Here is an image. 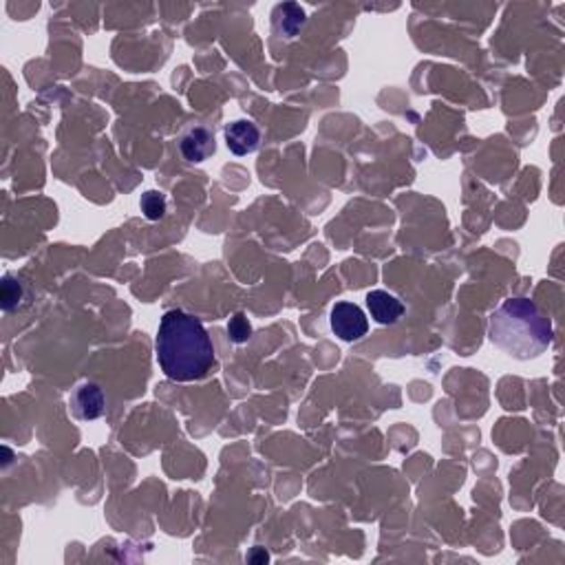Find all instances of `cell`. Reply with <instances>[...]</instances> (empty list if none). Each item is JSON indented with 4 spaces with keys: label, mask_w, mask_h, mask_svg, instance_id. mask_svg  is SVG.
I'll return each instance as SVG.
<instances>
[{
    "label": "cell",
    "mask_w": 565,
    "mask_h": 565,
    "mask_svg": "<svg viewBox=\"0 0 565 565\" xmlns=\"http://www.w3.org/2000/svg\"><path fill=\"white\" fill-rule=\"evenodd\" d=\"M155 350L164 374L177 383L206 378L216 365L215 345L201 320L181 309H171L159 320Z\"/></svg>",
    "instance_id": "obj_1"
},
{
    "label": "cell",
    "mask_w": 565,
    "mask_h": 565,
    "mask_svg": "<svg viewBox=\"0 0 565 565\" xmlns=\"http://www.w3.org/2000/svg\"><path fill=\"white\" fill-rule=\"evenodd\" d=\"M491 341L515 360H530L552 345V323L530 299H508L491 314Z\"/></svg>",
    "instance_id": "obj_2"
},
{
    "label": "cell",
    "mask_w": 565,
    "mask_h": 565,
    "mask_svg": "<svg viewBox=\"0 0 565 565\" xmlns=\"http://www.w3.org/2000/svg\"><path fill=\"white\" fill-rule=\"evenodd\" d=\"M332 329L338 338L353 342L358 338L367 336L369 332V320L365 312L353 303H336L332 309Z\"/></svg>",
    "instance_id": "obj_3"
},
{
    "label": "cell",
    "mask_w": 565,
    "mask_h": 565,
    "mask_svg": "<svg viewBox=\"0 0 565 565\" xmlns=\"http://www.w3.org/2000/svg\"><path fill=\"white\" fill-rule=\"evenodd\" d=\"M69 407H71V413H73L78 420H84V422L97 420V417L105 416V409H106L105 393H102V389L97 387V384L82 383L80 387H75L73 393H71Z\"/></svg>",
    "instance_id": "obj_4"
},
{
    "label": "cell",
    "mask_w": 565,
    "mask_h": 565,
    "mask_svg": "<svg viewBox=\"0 0 565 565\" xmlns=\"http://www.w3.org/2000/svg\"><path fill=\"white\" fill-rule=\"evenodd\" d=\"M258 141H261V131L249 120H237L225 129V144L239 157L254 153L258 148Z\"/></svg>",
    "instance_id": "obj_5"
},
{
    "label": "cell",
    "mask_w": 565,
    "mask_h": 565,
    "mask_svg": "<svg viewBox=\"0 0 565 565\" xmlns=\"http://www.w3.org/2000/svg\"><path fill=\"white\" fill-rule=\"evenodd\" d=\"M179 148H181V155L186 162H206V159H208L210 155H215L216 150L215 135H212L208 129H204V126H195V129H190L183 135Z\"/></svg>",
    "instance_id": "obj_6"
},
{
    "label": "cell",
    "mask_w": 565,
    "mask_h": 565,
    "mask_svg": "<svg viewBox=\"0 0 565 565\" xmlns=\"http://www.w3.org/2000/svg\"><path fill=\"white\" fill-rule=\"evenodd\" d=\"M367 308L371 318L380 325H393L402 318L404 305L393 294L384 290H374L367 294Z\"/></svg>",
    "instance_id": "obj_7"
},
{
    "label": "cell",
    "mask_w": 565,
    "mask_h": 565,
    "mask_svg": "<svg viewBox=\"0 0 565 565\" xmlns=\"http://www.w3.org/2000/svg\"><path fill=\"white\" fill-rule=\"evenodd\" d=\"M276 13H282V18L274 16L276 31H281V34H285L287 38H294L300 30H303L305 12L296 3L279 4V7H276Z\"/></svg>",
    "instance_id": "obj_8"
},
{
    "label": "cell",
    "mask_w": 565,
    "mask_h": 565,
    "mask_svg": "<svg viewBox=\"0 0 565 565\" xmlns=\"http://www.w3.org/2000/svg\"><path fill=\"white\" fill-rule=\"evenodd\" d=\"M27 299L25 282L18 276L4 274L3 282H0V305H3L4 312H13V309L21 308Z\"/></svg>",
    "instance_id": "obj_9"
},
{
    "label": "cell",
    "mask_w": 565,
    "mask_h": 565,
    "mask_svg": "<svg viewBox=\"0 0 565 565\" xmlns=\"http://www.w3.org/2000/svg\"><path fill=\"white\" fill-rule=\"evenodd\" d=\"M139 208H141V212H144V216L148 221H159V219H164V215H166L168 201H166V197L162 195V192L148 190L141 195Z\"/></svg>",
    "instance_id": "obj_10"
},
{
    "label": "cell",
    "mask_w": 565,
    "mask_h": 565,
    "mask_svg": "<svg viewBox=\"0 0 565 565\" xmlns=\"http://www.w3.org/2000/svg\"><path fill=\"white\" fill-rule=\"evenodd\" d=\"M228 333H230V341L237 342V345H243V342L249 341L252 336V325L246 314H234L228 323Z\"/></svg>",
    "instance_id": "obj_11"
},
{
    "label": "cell",
    "mask_w": 565,
    "mask_h": 565,
    "mask_svg": "<svg viewBox=\"0 0 565 565\" xmlns=\"http://www.w3.org/2000/svg\"><path fill=\"white\" fill-rule=\"evenodd\" d=\"M267 559H270V557H267V552L263 548H254V552L249 554V561H252V563H266Z\"/></svg>",
    "instance_id": "obj_12"
}]
</instances>
